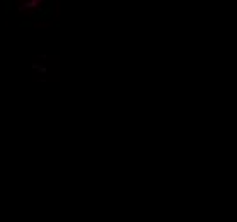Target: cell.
Here are the masks:
<instances>
[{
  "instance_id": "7a4b0ae2",
  "label": "cell",
  "mask_w": 237,
  "mask_h": 222,
  "mask_svg": "<svg viewBox=\"0 0 237 222\" xmlns=\"http://www.w3.org/2000/svg\"><path fill=\"white\" fill-rule=\"evenodd\" d=\"M43 2H45V0H26V2H22L19 7H17V10H19V12H24V10H31V9H39V7L43 5Z\"/></svg>"
},
{
  "instance_id": "6da1fadb",
  "label": "cell",
  "mask_w": 237,
  "mask_h": 222,
  "mask_svg": "<svg viewBox=\"0 0 237 222\" xmlns=\"http://www.w3.org/2000/svg\"><path fill=\"white\" fill-rule=\"evenodd\" d=\"M53 12H55L53 0H45L39 9H36V10L31 12V19L32 21H50L53 17Z\"/></svg>"
},
{
  "instance_id": "3957f363",
  "label": "cell",
  "mask_w": 237,
  "mask_h": 222,
  "mask_svg": "<svg viewBox=\"0 0 237 222\" xmlns=\"http://www.w3.org/2000/svg\"><path fill=\"white\" fill-rule=\"evenodd\" d=\"M32 70H36L38 74L45 75L46 72H48V67H46V65H43V63H32Z\"/></svg>"
},
{
  "instance_id": "5b68a950",
  "label": "cell",
  "mask_w": 237,
  "mask_h": 222,
  "mask_svg": "<svg viewBox=\"0 0 237 222\" xmlns=\"http://www.w3.org/2000/svg\"><path fill=\"white\" fill-rule=\"evenodd\" d=\"M32 26H34V22H32V21H21V22H19V27H32Z\"/></svg>"
},
{
  "instance_id": "277c9868",
  "label": "cell",
  "mask_w": 237,
  "mask_h": 222,
  "mask_svg": "<svg viewBox=\"0 0 237 222\" xmlns=\"http://www.w3.org/2000/svg\"><path fill=\"white\" fill-rule=\"evenodd\" d=\"M3 5H5V9H3V12H5V14H9L10 10H12L14 3H12V0H3Z\"/></svg>"
}]
</instances>
